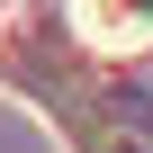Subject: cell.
Returning <instances> with one entry per match:
<instances>
[{
	"mask_svg": "<svg viewBox=\"0 0 153 153\" xmlns=\"http://www.w3.org/2000/svg\"><path fill=\"white\" fill-rule=\"evenodd\" d=\"M117 153H153V144H144V135H117Z\"/></svg>",
	"mask_w": 153,
	"mask_h": 153,
	"instance_id": "obj_1",
	"label": "cell"
}]
</instances>
